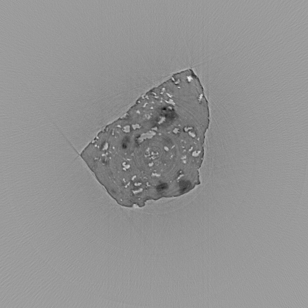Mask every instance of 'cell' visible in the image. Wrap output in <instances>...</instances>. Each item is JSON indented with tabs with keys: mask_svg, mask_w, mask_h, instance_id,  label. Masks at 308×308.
<instances>
[{
	"mask_svg": "<svg viewBox=\"0 0 308 308\" xmlns=\"http://www.w3.org/2000/svg\"><path fill=\"white\" fill-rule=\"evenodd\" d=\"M189 185H190V183L188 181H183L180 183V187L181 188V190L182 191H184L186 189H187L189 187Z\"/></svg>",
	"mask_w": 308,
	"mask_h": 308,
	"instance_id": "6da1fadb",
	"label": "cell"
}]
</instances>
